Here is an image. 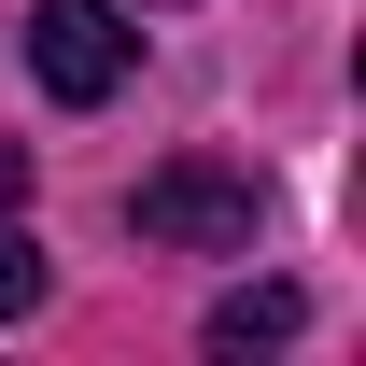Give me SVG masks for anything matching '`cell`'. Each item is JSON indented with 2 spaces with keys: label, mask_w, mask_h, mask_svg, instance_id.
Instances as JSON below:
<instances>
[{
  "label": "cell",
  "mask_w": 366,
  "mask_h": 366,
  "mask_svg": "<svg viewBox=\"0 0 366 366\" xmlns=\"http://www.w3.org/2000/svg\"><path fill=\"white\" fill-rule=\"evenodd\" d=\"M127 226L155 239V254H254V226H268V183L226 169V155H169V169H141Z\"/></svg>",
  "instance_id": "obj_1"
},
{
  "label": "cell",
  "mask_w": 366,
  "mask_h": 366,
  "mask_svg": "<svg viewBox=\"0 0 366 366\" xmlns=\"http://www.w3.org/2000/svg\"><path fill=\"white\" fill-rule=\"evenodd\" d=\"M127 71H141V14H127V0H29V85H43V99L99 113Z\"/></svg>",
  "instance_id": "obj_2"
},
{
  "label": "cell",
  "mask_w": 366,
  "mask_h": 366,
  "mask_svg": "<svg viewBox=\"0 0 366 366\" xmlns=\"http://www.w3.org/2000/svg\"><path fill=\"white\" fill-rule=\"evenodd\" d=\"M296 324H310L296 282H239L226 310H212V352H268V338H296Z\"/></svg>",
  "instance_id": "obj_3"
},
{
  "label": "cell",
  "mask_w": 366,
  "mask_h": 366,
  "mask_svg": "<svg viewBox=\"0 0 366 366\" xmlns=\"http://www.w3.org/2000/svg\"><path fill=\"white\" fill-rule=\"evenodd\" d=\"M14 310H43V239L0 212V324H14Z\"/></svg>",
  "instance_id": "obj_4"
},
{
  "label": "cell",
  "mask_w": 366,
  "mask_h": 366,
  "mask_svg": "<svg viewBox=\"0 0 366 366\" xmlns=\"http://www.w3.org/2000/svg\"><path fill=\"white\" fill-rule=\"evenodd\" d=\"M14 197H29V155H14V141H0V212H14Z\"/></svg>",
  "instance_id": "obj_5"
}]
</instances>
